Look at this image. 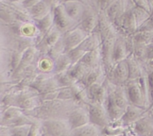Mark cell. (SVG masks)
Masks as SVG:
<instances>
[{"mask_svg":"<svg viewBox=\"0 0 153 136\" xmlns=\"http://www.w3.org/2000/svg\"><path fill=\"white\" fill-rule=\"evenodd\" d=\"M78 106L73 100H56L42 102L34 110L25 111L40 120L48 119H67L70 112Z\"/></svg>","mask_w":153,"mask_h":136,"instance_id":"1","label":"cell"},{"mask_svg":"<svg viewBox=\"0 0 153 136\" xmlns=\"http://www.w3.org/2000/svg\"><path fill=\"white\" fill-rule=\"evenodd\" d=\"M109 82V80H108ZM130 105L125 85H115L108 82V95L105 103L111 123H117Z\"/></svg>","mask_w":153,"mask_h":136,"instance_id":"2","label":"cell"},{"mask_svg":"<svg viewBox=\"0 0 153 136\" xmlns=\"http://www.w3.org/2000/svg\"><path fill=\"white\" fill-rule=\"evenodd\" d=\"M118 31L114 27L110 32L102 39L101 46H100V51L102 58V64L105 68L106 73H108L113 67L112 64V53L114 47L115 42L118 37Z\"/></svg>","mask_w":153,"mask_h":136,"instance_id":"3","label":"cell"},{"mask_svg":"<svg viewBox=\"0 0 153 136\" xmlns=\"http://www.w3.org/2000/svg\"><path fill=\"white\" fill-rule=\"evenodd\" d=\"M90 121L98 126L104 129L110 125L111 121L105 104L98 102H90L87 105Z\"/></svg>","mask_w":153,"mask_h":136,"instance_id":"4","label":"cell"},{"mask_svg":"<svg viewBox=\"0 0 153 136\" xmlns=\"http://www.w3.org/2000/svg\"><path fill=\"white\" fill-rule=\"evenodd\" d=\"M41 126L52 136H71L72 129L67 119L44 120Z\"/></svg>","mask_w":153,"mask_h":136,"instance_id":"5","label":"cell"},{"mask_svg":"<svg viewBox=\"0 0 153 136\" xmlns=\"http://www.w3.org/2000/svg\"><path fill=\"white\" fill-rule=\"evenodd\" d=\"M54 17V25L60 30L63 34L73 29L78 25V23L75 22L66 12L64 6L61 3H59L52 9Z\"/></svg>","mask_w":153,"mask_h":136,"instance_id":"6","label":"cell"},{"mask_svg":"<svg viewBox=\"0 0 153 136\" xmlns=\"http://www.w3.org/2000/svg\"><path fill=\"white\" fill-rule=\"evenodd\" d=\"M127 95L129 100L130 104L139 106L149 110V104L146 101L141 89H140L137 79L128 80L125 84Z\"/></svg>","mask_w":153,"mask_h":136,"instance_id":"7","label":"cell"},{"mask_svg":"<svg viewBox=\"0 0 153 136\" xmlns=\"http://www.w3.org/2000/svg\"><path fill=\"white\" fill-rule=\"evenodd\" d=\"M128 67L126 59L114 65L107 73V79L115 85H124L128 81Z\"/></svg>","mask_w":153,"mask_h":136,"instance_id":"8","label":"cell"},{"mask_svg":"<svg viewBox=\"0 0 153 136\" xmlns=\"http://www.w3.org/2000/svg\"><path fill=\"white\" fill-rule=\"evenodd\" d=\"M99 13L100 12H97L94 7L87 5L83 16L80 22L78 24V26L88 34L94 32L98 25Z\"/></svg>","mask_w":153,"mask_h":136,"instance_id":"9","label":"cell"},{"mask_svg":"<svg viewBox=\"0 0 153 136\" xmlns=\"http://www.w3.org/2000/svg\"><path fill=\"white\" fill-rule=\"evenodd\" d=\"M63 33L55 25L45 34L41 40L36 44V48L40 54H47L51 48L62 37Z\"/></svg>","mask_w":153,"mask_h":136,"instance_id":"10","label":"cell"},{"mask_svg":"<svg viewBox=\"0 0 153 136\" xmlns=\"http://www.w3.org/2000/svg\"><path fill=\"white\" fill-rule=\"evenodd\" d=\"M88 34H87L78 25L73 29L63 34L62 38L65 46L66 52L75 48H77L88 37Z\"/></svg>","mask_w":153,"mask_h":136,"instance_id":"11","label":"cell"},{"mask_svg":"<svg viewBox=\"0 0 153 136\" xmlns=\"http://www.w3.org/2000/svg\"><path fill=\"white\" fill-rule=\"evenodd\" d=\"M149 110L146 109L139 107L134 105L130 104L127 107L125 113L122 116L118 122L121 124L122 126H128L133 125L134 123L143 117L144 115L147 114Z\"/></svg>","mask_w":153,"mask_h":136,"instance_id":"12","label":"cell"},{"mask_svg":"<svg viewBox=\"0 0 153 136\" xmlns=\"http://www.w3.org/2000/svg\"><path fill=\"white\" fill-rule=\"evenodd\" d=\"M72 130L91 123L87 106H77L70 113L67 117Z\"/></svg>","mask_w":153,"mask_h":136,"instance_id":"13","label":"cell"},{"mask_svg":"<svg viewBox=\"0 0 153 136\" xmlns=\"http://www.w3.org/2000/svg\"><path fill=\"white\" fill-rule=\"evenodd\" d=\"M108 79H106L103 83L95 84L87 88L91 102L105 104L108 95Z\"/></svg>","mask_w":153,"mask_h":136,"instance_id":"14","label":"cell"},{"mask_svg":"<svg viewBox=\"0 0 153 136\" xmlns=\"http://www.w3.org/2000/svg\"><path fill=\"white\" fill-rule=\"evenodd\" d=\"M107 79V73L103 64L91 68L85 77L80 81L87 88L95 84H102Z\"/></svg>","mask_w":153,"mask_h":136,"instance_id":"15","label":"cell"},{"mask_svg":"<svg viewBox=\"0 0 153 136\" xmlns=\"http://www.w3.org/2000/svg\"><path fill=\"white\" fill-rule=\"evenodd\" d=\"M128 56H130V55L126 47L125 35L119 33L116 42H115L113 53H112V64H113V67L117 63L126 59Z\"/></svg>","mask_w":153,"mask_h":136,"instance_id":"16","label":"cell"},{"mask_svg":"<svg viewBox=\"0 0 153 136\" xmlns=\"http://www.w3.org/2000/svg\"><path fill=\"white\" fill-rule=\"evenodd\" d=\"M61 4L64 6L67 14L79 24L88 4L81 1H64L61 2Z\"/></svg>","mask_w":153,"mask_h":136,"instance_id":"17","label":"cell"},{"mask_svg":"<svg viewBox=\"0 0 153 136\" xmlns=\"http://www.w3.org/2000/svg\"><path fill=\"white\" fill-rule=\"evenodd\" d=\"M148 112L132 125L134 132L137 136H150L153 132V118Z\"/></svg>","mask_w":153,"mask_h":136,"instance_id":"18","label":"cell"},{"mask_svg":"<svg viewBox=\"0 0 153 136\" xmlns=\"http://www.w3.org/2000/svg\"><path fill=\"white\" fill-rule=\"evenodd\" d=\"M73 100L79 106H87L91 102L88 96V88L81 82H77L72 85Z\"/></svg>","mask_w":153,"mask_h":136,"instance_id":"19","label":"cell"},{"mask_svg":"<svg viewBox=\"0 0 153 136\" xmlns=\"http://www.w3.org/2000/svg\"><path fill=\"white\" fill-rule=\"evenodd\" d=\"M126 10V9L124 0H115L104 10V12L109 20L114 24Z\"/></svg>","mask_w":153,"mask_h":136,"instance_id":"20","label":"cell"},{"mask_svg":"<svg viewBox=\"0 0 153 136\" xmlns=\"http://www.w3.org/2000/svg\"><path fill=\"white\" fill-rule=\"evenodd\" d=\"M53 9V7L46 0H42L36 5L28 10L33 21L36 22L49 14Z\"/></svg>","mask_w":153,"mask_h":136,"instance_id":"21","label":"cell"},{"mask_svg":"<svg viewBox=\"0 0 153 136\" xmlns=\"http://www.w3.org/2000/svg\"><path fill=\"white\" fill-rule=\"evenodd\" d=\"M102 130L101 127L89 123L72 130L71 136H100L103 134Z\"/></svg>","mask_w":153,"mask_h":136,"instance_id":"22","label":"cell"},{"mask_svg":"<svg viewBox=\"0 0 153 136\" xmlns=\"http://www.w3.org/2000/svg\"><path fill=\"white\" fill-rule=\"evenodd\" d=\"M101 43L102 40L100 36L99 35L97 31H94V32L88 34V37L82 41V43L78 46V48L85 52H90V51H94L100 49Z\"/></svg>","mask_w":153,"mask_h":136,"instance_id":"23","label":"cell"},{"mask_svg":"<svg viewBox=\"0 0 153 136\" xmlns=\"http://www.w3.org/2000/svg\"><path fill=\"white\" fill-rule=\"evenodd\" d=\"M81 61L91 68H94V67L102 64V58L100 48L96 49V50L85 52V55L82 58Z\"/></svg>","mask_w":153,"mask_h":136,"instance_id":"24","label":"cell"},{"mask_svg":"<svg viewBox=\"0 0 153 136\" xmlns=\"http://www.w3.org/2000/svg\"><path fill=\"white\" fill-rule=\"evenodd\" d=\"M137 82L139 84L140 89L146 98V101L149 104V109L150 107V91H149V76H148V71L144 65L141 69V72L137 78Z\"/></svg>","mask_w":153,"mask_h":136,"instance_id":"25","label":"cell"},{"mask_svg":"<svg viewBox=\"0 0 153 136\" xmlns=\"http://www.w3.org/2000/svg\"><path fill=\"white\" fill-rule=\"evenodd\" d=\"M91 69V67L87 66L86 64L80 61L76 64H73L70 67L68 72L77 82H80L89 73Z\"/></svg>","mask_w":153,"mask_h":136,"instance_id":"26","label":"cell"},{"mask_svg":"<svg viewBox=\"0 0 153 136\" xmlns=\"http://www.w3.org/2000/svg\"><path fill=\"white\" fill-rule=\"evenodd\" d=\"M128 67V80H135L139 77L143 67V64L135 58L133 55H130L126 58Z\"/></svg>","mask_w":153,"mask_h":136,"instance_id":"27","label":"cell"},{"mask_svg":"<svg viewBox=\"0 0 153 136\" xmlns=\"http://www.w3.org/2000/svg\"><path fill=\"white\" fill-rule=\"evenodd\" d=\"M36 63L39 72L53 73L55 61L47 54H40Z\"/></svg>","mask_w":153,"mask_h":136,"instance_id":"28","label":"cell"},{"mask_svg":"<svg viewBox=\"0 0 153 136\" xmlns=\"http://www.w3.org/2000/svg\"><path fill=\"white\" fill-rule=\"evenodd\" d=\"M54 61H55V64H54L53 73L55 74L61 73V72L67 71L73 65V62H72L70 57L68 56V55L66 52L60 55Z\"/></svg>","mask_w":153,"mask_h":136,"instance_id":"29","label":"cell"},{"mask_svg":"<svg viewBox=\"0 0 153 136\" xmlns=\"http://www.w3.org/2000/svg\"><path fill=\"white\" fill-rule=\"evenodd\" d=\"M35 22L36 25H37V27L38 28L40 34L44 35V34H46V33L51 29V28L54 25V17L52 10L49 13V14L46 15V16H44V17L42 18L41 19L36 21V22Z\"/></svg>","mask_w":153,"mask_h":136,"instance_id":"30","label":"cell"},{"mask_svg":"<svg viewBox=\"0 0 153 136\" xmlns=\"http://www.w3.org/2000/svg\"><path fill=\"white\" fill-rule=\"evenodd\" d=\"M132 11L134 15V17H135L138 28L151 18V13L145 9L141 8V7L134 6L132 8Z\"/></svg>","mask_w":153,"mask_h":136,"instance_id":"31","label":"cell"},{"mask_svg":"<svg viewBox=\"0 0 153 136\" xmlns=\"http://www.w3.org/2000/svg\"><path fill=\"white\" fill-rule=\"evenodd\" d=\"M55 76L61 88L72 86V85H73L75 83L77 82V81L70 75L68 70L61 72V73H56V74H55Z\"/></svg>","mask_w":153,"mask_h":136,"instance_id":"32","label":"cell"},{"mask_svg":"<svg viewBox=\"0 0 153 136\" xmlns=\"http://www.w3.org/2000/svg\"><path fill=\"white\" fill-rule=\"evenodd\" d=\"M135 43L149 44L152 42L153 38V31H140L137 30L135 33L131 34Z\"/></svg>","mask_w":153,"mask_h":136,"instance_id":"33","label":"cell"},{"mask_svg":"<svg viewBox=\"0 0 153 136\" xmlns=\"http://www.w3.org/2000/svg\"><path fill=\"white\" fill-rule=\"evenodd\" d=\"M65 52H66L65 46H64L63 38L61 37V38L58 40V43H55V44L51 48L50 50H49V52L47 53V55H49L52 60L55 61V60H56L60 55L65 53Z\"/></svg>","mask_w":153,"mask_h":136,"instance_id":"34","label":"cell"},{"mask_svg":"<svg viewBox=\"0 0 153 136\" xmlns=\"http://www.w3.org/2000/svg\"><path fill=\"white\" fill-rule=\"evenodd\" d=\"M24 52L17 50H12L11 56H10V70L11 74L13 75V72L16 70L22 61V55Z\"/></svg>","mask_w":153,"mask_h":136,"instance_id":"35","label":"cell"},{"mask_svg":"<svg viewBox=\"0 0 153 136\" xmlns=\"http://www.w3.org/2000/svg\"><path fill=\"white\" fill-rule=\"evenodd\" d=\"M31 126L22 125L10 127V136H28Z\"/></svg>","mask_w":153,"mask_h":136,"instance_id":"36","label":"cell"},{"mask_svg":"<svg viewBox=\"0 0 153 136\" xmlns=\"http://www.w3.org/2000/svg\"><path fill=\"white\" fill-rule=\"evenodd\" d=\"M85 52H85V51L82 50V49H80L79 48L77 47L68 51V52H66V53H67V55H68V56L70 57V60H71L73 64L80 61L81 60H82V58H83L84 55H85Z\"/></svg>","mask_w":153,"mask_h":136,"instance_id":"37","label":"cell"},{"mask_svg":"<svg viewBox=\"0 0 153 136\" xmlns=\"http://www.w3.org/2000/svg\"><path fill=\"white\" fill-rule=\"evenodd\" d=\"M58 99L63 100H73V91H72L71 86L60 88L59 92H58Z\"/></svg>","mask_w":153,"mask_h":136,"instance_id":"38","label":"cell"},{"mask_svg":"<svg viewBox=\"0 0 153 136\" xmlns=\"http://www.w3.org/2000/svg\"><path fill=\"white\" fill-rule=\"evenodd\" d=\"M59 89H58V91H49V92L43 93V94H39V97H40L41 102L49 101V100H56V99H58Z\"/></svg>","mask_w":153,"mask_h":136,"instance_id":"39","label":"cell"},{"mask_svg":"<svg viewBox=\"0 0 153 136\" xmlns=\"http://www.w3.org/2000/svg\"><path fill=\"white\" fill-rule=\"evenodd\" d=\"M131 1L134 3V6L145 9V10H147L151 13L152 6H151L150 2H149V0H131Z\"/></svg>","mask_w":153,"mask_h":136,"instance_id":"40","label":"cell"},{"mask_svg":"<svg viewBox=\"0 0 153 136\" xmlns=\"http://www.w3.org/2000/svg\"><path fill=\"white\" fill-rule=\"evenodd\" d=\"M41 124L42 121L40 123H36L32 124L30 127L28 136H40V135H41Z\"/></svg>","mask_w":153,"mask_h":136,"instance_id":"41","label":"cell"},{"mask_svg":"<svg viewBox=\"0 0 153 136\" xmlns=\"http://www.w3.org/2000/svg\"><path fill=\"white\" fill-rule=\"evenodd\" d=\"M146 70H147L148 71V76H149V91H150V107H151L152 105L153 104V68H146Z\"/></svg>","mask_w":153,"mask_h":136,"instance_id":"42","label":"cell"},{"mask_svg":"<svg viewBox=\"0 0 153 136\" xmlns=\"http://www.w3.org/2000/svg\"><path fill=\"white\" fill-rule=\"evenodd\" d=\"M40 1H42V0H23V1H21V3H22V5L24 8L26 9V10H29L30 8L36 5L37 3L40 2Z\"/></svg>","mask_w":153,"mask_h":136,"instance_id":"43","label":"cell"},{"mask_svg":"<svg viewBox=\"0 0 153 136\" xmlns=\"http://www.w3.org/2000/svg\"><path fill=\"white\" fill-rule=\"evenodd\" d=\"M115 0H98L100 11H104Z\"/></svg>","mask_w":153,"mask_h":136,"instance_id":"44","label":"cell"},{"mask_svg":"<svg viewBox=\"0 0 153 136\" xmlns=\"http://www.w3.org/2000/svg\"><path fill=\"white\" fill-rule=\"evenodd\" d=\"M10 127L6 126H0V136H10Z\"/></svg>","mask_w":153,"mask_h":136,"instance_id":"45","label":"cell"},{"mask_svg":"<svg viewBox=\"0 0 153 136\" xmlns=\"http://www.w3.org/2000/svg\"><path fill=\"white\" fill-rule=\"evenodd\" d=\"M146 57H147L148 62L153 58V43L147 44V55H146Z\"/></svg>","mask_w":153,"mask_h":136,"instance_id":"46","label":"cell"},{"mask_svg":"<svg viewBox=\"0 0 153 136\" xmlns=\"http://www.w3.org/2000/svg\"><path fill=\"white\" fill-rule=\"evenodd\" d=\"M64 1H81V2H83V3H85V4H87L85 0H62V1H61V2H64Z\"/></svg>","mask_w":153,"mask_h":136,"instance_id":"47","label":"cell"},{"mask_svg":"<svg viewBox=\"0 0 153 136\" xmlns=\"http://www.w3.org/2000/svg\"><path fill=\"white\" fill-rule=\"evenodd\" d=\"M40 136H52V135H50L49 133H47L46 132H45L44 130L42 129V126H41V135H40Z\"/></svg>","mask_w":153,"mask_h":136,"instance_id":"48","label":"cell"},{"mask_svg":"<svg viewBox=\"0 0 153 136\" xmlns=\"http://www.w3.org/2000/svg\"><path fill=\"white\" fill-rule=\"evenodd\" d=\"M11 1H23V0H11Z\"/></svg>","mask_w":153,"mask_h":136,"instance_id":"49","label":"cell"},{"mask_svg":"<svg viewBox=\"0 0 153 136\" xmlns=\"http://www.w3.org/2000/svg\"><path fill=\"white\" fill-rule=\"evenodd\" d=\"M61 1H62V0H59V1H60V2H61Z\"/></svg>","mask_w":153,"mask_h":136,"instance_id":"50","label":"cell"},{"mask_svg":"<svg viewBox=\"0 0 153 136\" xmlns=\"http://www.w3.org/2000/svg\"><path fill=\"white\" fill-rule=\"evenodd\" d=\"M151 43H153V38H152V42H151Z\"/></svg>","mask_w":153,"mask_h":136,"instance_id":"51","label":"cell"},{"mask_svg":"<svg viewBox=\"0 0 153 136\" xmlns=\"http://www.w3.org/2000/svg\"><path fill=\"white\" fill-rule=\"evenodd\" d=\"M151 107H152V108H153V104L152 105V106H151Z\"/></svg>","mask_w":153,"mask_h":136,"instance_id":"52","label":"cell"},{"mask_svg":"<svg viewBox=\"0 0 153 136\" xmlns=\"http://www.w3.org/2000/svg\"><path fill=\"white\" fill-rule=\"evenodd\" d=\"M100 136H103V134H102V135H100Z\"/></svg>","mask_w":153,"mask_h":136,"instance_id":"53","label":"cell"}]
</instances>
